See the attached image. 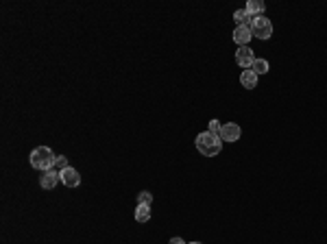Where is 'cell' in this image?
Instances as JSON below:
<instances>
[{"instance_id": "cell-1", "label": "cell", "mask_w": 327, "mask_h": 244, "mask_svg": "<svg viewBox=\"0 0 327 244\" xmlns=\"http://www.w3.org/2000/svg\"><path fill=\"white\" fill-rule=\"evenodd\" d=\"M194 142H196V151H199L201 155H205V157H216L223 149L221 135H214V133H209V131L199 133Z\"/></svg>"}, {"instance_id": "cell-2", "label": "cell", "mask_w": 327, "mask_h": 244, "mask_svg": "<svg viewBox=\"0 0 327 244\" xmlns=\"http://www.w3.org/2000/svg\"><path fill=\"white\" fill-rule=\"evenodd\" d=\"M33 168L42 170V172H46V170H53L55 168V161H57V155L53 153L50 146H38V149L31 151V157H28Z\"/></svg>"}, {"instance_id": "cell-3", "label": "cell", "mask_w": 327, "mask_h": 244, "mask_svg": "<svg viewBox=\"0 0 327 244\" xmlns=\"http://www.w3.org/2000/svg\"><path fill=\"white\" fill-rule=\"evenodd\" d=\"M251 33H253V38H258V40H268V38L273 35V24H271V20L264 18V16L253 18V20H251Z\"/></svg>"}, {"instance_id": "cell-4", "label": "cell", "mask_w": 327, "mask_h": 244, "mask_svg": "<svg viewBox=\"0 0 327 244\" xmlns=\"http://www.w3.org/2000/svg\"><path fill=\"white\" fill-rule=\"evenodd\" d=\"M218 135H221L223 142H238L240 135H242V129H240L236 122H225Z\"/></svg>"}, {"instance_id": "cell-5", "label": "cell", "mask_w": 327, "mask_h": 244, "mask_svg": "<svg viewBox=\"0 0 327 244\" xmlns=\"http://www.w3.org/2000/svg\"><path fill=\"white\" fill-rule=\"evenodd\" d=\"M253 61H256V55H253V50L249 46H240L236 50V63L240 65V68H244V70H249Z\"/></svg>"}, {"instance_id": "cell-6", "label": "cell", "mask_w": 327, "mask_h": 244, "mask_svg": "<svg viewBox=\"0 0 327 244\" xmlns=\"http://www.w3.org/2000/svg\"><path fill=\"white\" fill-rule=\"evenodd\" d=\"M59 177H61V183L65 188H79V186H81V175H79V170H75L72 166L61 170Z\"/></svg>"}, {"instance_id": "cell-7", "label": "cell", "mask_w": 327, "mask_h": 244, "mask_svg": "<svg viewBox=\"0 0 327 244\" xmlns=\"http://www.w3.org/2000/svg\"><path fill=\"white\" fill-rule=\"evenodd\" d=\"M61 181V177H59V172L53 168V170H46L42 177H40V186L44 188V190H53V188H57V183Z\"/></svg>"}, {"instance_id": "cell-8", "label": "cell", "mask_w": 327, "mask_h": 244, "mask_svg": "<svg viewBox=\"0 0 327 244\" xmlns=\"http://www.w3.org/2000/svg\"><path fill=\"white\" fill-rule=\"evenodd\" d=\"M251 38H253L251 26H236V31H234V42L238 44V48H240V46H246V44L251 42Z\"/></svg>"}, {"instance_id": "cell-9", "label": "cell", "mask_w": 327, "mask_h": 244, "mask_svg": "<svg viewBox=\"0 0 327 244\" xmlns=\"http://www.w3.org/2000/svg\"><path fill=\"white\" fill-rule=\"evenodd\" d=\"M264 9H266V5L262 3V0H249V3H246V13H249L251 18L264 16Z\"/></svg>"}, {"instance_id": "cell-10", "label": "cell", "mask_w": 327, "mask_h": 244, "mask_svg": "<svg viewBox=\"0 0 327 244\" xmlns=\"http://www.w3.org/2000/svg\"><path fill=\"white\" fill-rule=\"evenodd\" d=\"M240 83L246 90H253V87H258V75L253 70H244L242 75H240Z\"/></svg>"}, {"instance_id": "cell-11", "label": "cell", "mask_w": 327, "mask_h": 244, "mask_svg": "<svg viewBox=\"0 0 327 244\" xmlns=\"http://www.w3.org/2000/svg\"><path fill=\"white\" fill-rule=\"evenodd\" d=\"M149 218H151V205L137 203V207H135V220H137V223H147Z\"/></svg>"}, {"instance_id": "cell-12", "label": "cell", "mask_w": 327, "mask_h": 244, "mask_svg": "<svg viewBox=\"0 0 327 244\" xmlns=\"http://www.w3.org/2000/svg\"><path fill=\"white\" fill-rule=\"evenodd\" d=\"M234 20H236V24L238 26H251V16L246 13V9H238V11H234Z\"/></svg>"}, {"instance_id": "cell-13", "label": "cell", "mask_w": 327, "mask_h": 244, "mask_svg": "<svg viewBox=\"0 0 327 244\" xmlns=\"http://www.w3.org/2000/svg\"><path fill=\"white\" fill-rule=\"evenodd\" d=\"M249 70H253V72H256V75L260 77V75H266V72L271 70V63H268L266 59H256V61H253V65H251Z\"/></svg>"}, {"instance_id": "cell-14", "label": "cell", "mask_w": 327, "mask_h": 244, "mask_svg": "<svg viewBox=\"0 0 327 244\" xmlns=\"http://www.w3.org/2000/svg\"><path fill=\"white\" fill-rule=\"evenodd\" d=\"M68 168V157L65 155H57V161H55V170L57 172H61V170Z\"/></svg>"}, {"instance_id": "cell-15", "label": "cell", "mask_w": 327, "mask_h": 244, "mask_svg": "<svg viewBox=\"0 0 327 244\" xmlns=\"http://www.w3.org/2000/svg\"><path fill=\"white\" fill-rule=\"evenodd\" d=\"M137 203L153 205V194H151V192H140V196H137Z\"/></svg>"}, {"instance_id": "cell-16", "label": "cell", "mask_w": 327, "mask_h": 244, "mask_svg": "<svg viewBox=\"0 0 327 244\" xmlns=\"http://www.w3.org/2000/svg\"><path fill=\"white\" fill-rule=\"evenodd\" d=\"M221 129H223V124H221V120H212L209 122V133H214V135H218V133H221Z\"/></svg>"}, {"instance_id": "cell-17", "label": "cell", "mask_w": 327, "mask_h": 244, "mask_svg": "<svg viewBox=\"0 0 327 244\" xmlns=\"http://www.w3.org/2000/svg\"><path fill=\"white\" fill-rule=\"evenodd\" d=\"M168 244H188L184 238H170V242Z\"/></svg>"}, {"instance_id": "cell-18", "label": "cell", "mask_w": 327, "mask_h": 244, "mask_svg": "<svg viewBox=\"0 0 327 244\" xmlns=\"http://www.w3.org/2000/svg\"><path fill=\"white\" fill-rule=\"evenodd\" d=\"M188 244H203V242H188Z\"/></svg>"}]
</instances>
